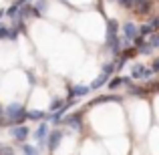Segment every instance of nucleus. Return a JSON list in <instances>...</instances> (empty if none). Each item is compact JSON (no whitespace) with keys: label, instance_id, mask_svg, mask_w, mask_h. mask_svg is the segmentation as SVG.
Returning a JSON list of instances; mask_svg holds the SVG:
<instances>
[{"label":"nucleus","instance_id":"1","mask_svg":"<svg viewBox=\"0 0 159 155\" xmlns=\"http://www.w3.org/2000/svg\"><path fill=\"white\" fill-rule=\"evenodd\" d=\"M4 113H6V117H8V123H12V125H22L24 121L28 119V111L24 109V105H20V103H10L4 109Z\"/></svg>","mask_w":159,"mask_h":155},{"label":"nucleus","instance_id":"9","mask_svg":"<svg viewBox=\"0 0 159 155\" xmlns=\"http://www.w3.org/2000/svg\"><path fill=\"white\" fill-rule=\"evenodd\" d=\"M28 127H24V125H14V127L10 129V137H14L16 141H20V143H22V141H26V137H28Z\"/></svg>","mask_w":159,"mask_h":155},{"label":"nucleus","instance_id":"14","mask_svg":"<svg viewBox=\"0 0 159 155\" xmlns=\"http://www.w3.org/2000/svg\"><path fill=\"white\" fill-rule=\"evenodd\" d=\"M28 119H32V121H43L44 119V113L43 111H28Z\"/></svg>","mask_w":159,"mask_h":155},{"label":"nucleus","instance_id":"3","mask_svg":"<svg viewBox=\"0 0 159 155\" xmlns=\"http://www.w3.org/2000/svg\"><path fill=\"white\" fill-rule=\"evenodd\" d=\"M121 30H123V44H129V43H135V39L141 34L139 32V26H137L135 22H125L123 26H121Z\"/></svg>","mask_w":159,"mask_h":155},{"label":"nucleus","instance_id":"8","mask_svg":"<svg viewBox=\"0 0 159 155\" xmlns=\"http://www.w3.org/2000/svg\"><path fill=\"white\" fill-rule=\"evenodd\" d=\"M151 8H153V0H137V4H135V14H139V16H147L149 12H151Z\"/></svg>","mask_w":159,"mask_h":155},{"label":"nucleus","instance_id":"13","mask_svg":"<svg viewBox=\"0 0 159 155\" xmlns=\"http://www.w3.org/2000/svg\"><path fill=\"white\" fill-rule=\"evenodd\" d=\"M65 103L66 101H62V99H58V97H54L52 101H51V111L52 113H57V111H61L62 107H65Z\"/></svg>","mask_w":159,"mask_h":155},{"label":"nucleus","instance_id":"15","mask_svg":"<svg viewBox=\"0 0 159 155\" xmlns=\"http://www.w3.org/2000/svg\"><path fill=\"white\" fill-rule=\"evenodd\" d=\"M117 2H119L125 10H133V8H135V4H137V0H117Z\"/></svg>","mask_w":159,"mask_h":155},{"label":"nucleus","instance_id":"7","mask_svg":"<svg viewBox=\"0 0 159 155\" xmlns=\"http://www.w3.org/2000/svg\"><path fill=\"white\" fill-rule=\"evenodd\" d=\"M61 123L66 125V127H70V129H81L83 127V123H81V113H73V115L62 117Z\"/></svg>","mask_w":159,"mask_h":155},{"label":"nucleus","instance_id":"2","mask_svg":"<svg viewBox=\"0 0 159 155\" xmlns=\"http://www.w3.org/2000/svg\"><path fill=\"white\" fill-rule=\"evenodd\" d=\"M153 75L155 73H153L151 66H145V65H141V62L131 65V79H137V81H149Z\"/></svg>","mask_w":159,"mask_h":155},{"label":"nucleus","instance_id":"17","mask_svg":"<svg viewBox=\"0 0 159 155\" xmlns=\"http://www.w3.org/2000/svg\"><path fill=\"white\" fill-rule=\"evenodd\" d=\"M22 151H24V155H39V147H34V145H22Z\"/></svg>","mask_w":159,"mask_h":155},{"label":"nucleus","instance_id":"4","mask_svg":"<svg viewBox=\"0 0 159 155\" xmlns=\"http://www.w3.org/2000/svg\"><path fill=\"white\" fill-rule=\"evenodd\" d=\"M48 133H51V129H48V123H47V121H40V125L36 127V131H34V141L39 143V147H44V145H47Z\"/></svg>","mask_w":159,"mask_h":155},{"label":"nucleus","instance_id":"16","mask_svg":"<svg viewBox=\"0 0 159 155\" xmlns=\"http://www.w3.org/2000/svg\"><path fill=\"white\" fill-rule=\"evenodd\" d=\"M147 43H149V47H151L153 51H155V48H159V32H155V34H151V36H149V40H147Z\"/></svg>","mask_w":159,"mask_h":155},{"label":"nucleus","instance_id":"18","mask_svg":"<svg viewBox=\"0 0 159 155\" xmlns=\"http://www.w3.org/2000/svg\"><path fill=\"white\" fill-rule=\"evenodd\" d=\"M0 155H14L12 147H6V145H0Z\"/></svg>","mask_w":159,"mask_h":155},{"label":"nucleus","instance_id":"10","mask_svg":"<svg viewBox=\"0 0 159 155\" xmlns=\"http://www.w3.org/2000/svg\"><path fill=\"white\" fill-rule=\"evenodd\" d=\"M89 93H91V87H87V85H75L70 89V97H85Z\"/></svg>","mask_w":159,"mask_h":155},{"label":"nucleus","instance_id":"11","mask_svg":"<svg viewBox=\"0 0 159 155\" xmlns=\"http://www.w3.org/2000/svg\"><path fill=\"white\" fill-rule=\"evenodd\" d=\"M107 81H109V75H105V73H103L101 77H97V79L93 81V85H91V91H97V89H101V87L105 85Z\"/></svg>","mask_w":159,"mask_h":155},{"label":"nucleus","instance_id":"5","mask_svg":"<svg viewBox=\"0 0 159 155\" xmlns=\"http://www.w3.org/2000/svg\"><path fill=\"white\" fill-rule=\"evenodd\" d=\"M62 141V129H52L51 133H48V139H47V147L51 149V151H54V149L61 145Z\"/></svg>","mask_w":159,"mask_h":155},{"label":"nucleus","instance_id":"6","mask_svg":"<svg viewBox=\"0 0 159 155\" xmlns=\"http://www.w3.org/2000/svg\"><path fill=\"white\" fill-rule=\"evenodd\" d=\"M157 28H159V16L151 18L147 24H143V26L139 28V32H141V36H151V34H155V32H157Z\"/></svg>","mask_w":159,"mask_h":155},{"label":"nucleus","instance_id":"12","mask_svg":"<svg viewBox=\"0 0 159 155\" xmlns=\"http://www.w3.org/2000/svg\"><path fill=\"white\" fill-rule=\"evenodd\" d=\"M121 85H125V79H121V77H115V79H109V83H107V87L111 91H115V89H119Z\"/></svg>","mask_w":159,"mask_h":155},{"label":"nucleus","instance_id":"19","mask_svg":"<svg viewBox=\"0 0 159 155\" xmlns=\"http://www.w3.org/2000/svg\"><path fill=\"white\" fill-rule=\"evenodd\" d=\"M151 69H153V73H159V58H155V61H153Z\"/></svg>","mask_w":159,"mask_h":155}]
</instances>
